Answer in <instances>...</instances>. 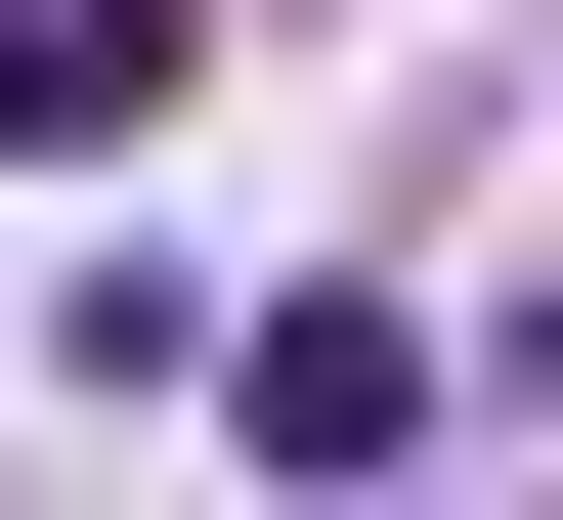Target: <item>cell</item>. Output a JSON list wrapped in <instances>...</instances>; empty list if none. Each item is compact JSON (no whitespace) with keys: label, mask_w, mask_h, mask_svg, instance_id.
Here are the masks:
<instances>
[{"label":"cell","mask_w":563,"mask_h":520,"mask_svg":"<svg viewBox=\"0 0 563 520\" xmlns=\"http://www.w3.org/2000/svg\"><path fill=\"white\" fill-rule=\"evenodd\" d=\"M131 87H174V0H0V174H87Z\"/></svg>","instance_id":"2"},{"label":"cell","mask_w":563,"mask_h":520,"mask_svg":"<svg viewBox=\"0 0 563 520\" xmlns=\"http://www.w3.org/2000/svg\"><path fill=\"white\" fill-rule=\"evenodd\" d=\"M217 434H261V477H390L433 434V303L347 261V303H217Z\"/></svg>","instance_id":"1"}]
</instances>
